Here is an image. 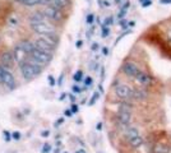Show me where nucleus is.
<instances>
[{"instance_id": "nucleus-1", "label": "nucleus", "mask_w": 171, "mask_h": 153, "mask_svg": "<svg viewBox=\"0 0 171 153\" xmlns=\"http://www.w3.org/2000/svg\"><path fill=\"white\" fill-rule=\"evenodd\" d=\"M19 69L23 78L31 80V79H35L36 76H38L42 73L44 66H41L36 60H33L31 56H28L19 64Z\"/></svg>"}, {"instance_id": "nucleus-2", "label": "nucleus", "mask_w": 171, "mask_h": 153, "mask_svg": "<svg viewBox=\"0 0 171 153\" xmlns=\"http://www.w3.org/2000/svg\"><path fill=\"white\" fill-rule=\"evenodd\" d=\"M0 84L8 87L9 89L17 88V80H15L14 74L10 72V69L4 68L2 65H0Z\"/></svg>"}, {"instance_id": "nucleus-3", "label": "nucleus", "mask_w": 171, "mask_h": 153, "mask_svg": "<svg viewBox=\"0 0 171 153\" xmlns=\"http://www.w3.org/2000/svg\"><path fill=\"white\" fill-rule=\"evenodd\" d=\"M30 56L33 59V60H36L41 66H47L50 64V61L53 60V54H49V53H45V51L42 50H38V49H33V51L30 54Z\"/></svg>"}, {"instance_id": "nucleus-4", "label": "nucleus", "mask_w": 171, "mask_h": 153, "mask_svg": "<svg viewBox=\"0 0 171 153\" xmlns=\"http://www.w3.org/2000/svg\"><path fill=\"white\" fill-rule=\"evenodd\" d=\"M32 31L36 32L37 35L40 36H45V35H49V36H54L56 35V31H55V26H53L49 22H45V23H41V24H37V26H32Z\"/></svg>"}, {"instance_id": "nucleus-5", "label": "nucleus", "mask_w": 171, "mask_h": 153, "mask_svg": "<svg viewBox=\"0 0 171 153\" xmlns=\"http://www.w3.org/2000/svg\"><path fill=\"white\" fill-rule=\"evenodd\" d=\"M41 12L46 15L47 21H50V22L58 23V22H62L64 19L63 12L59 10V9H55V8H53V6H44V9H42Z\"/></svg>"}, {"instance_id": "nucleus-6", "label": "nucleus", "mask_w": 171, "mask_h": 153, "mask_svg": "<svg viewBox=\"0 0 171 153\" xmlns=\"http://www.w3.org/2000/svg\"><path fill=\"white\" fill-rule=\"evenodd\" d=\"M115 95L123 100V101H128L133 98V88L129 87L128 84H116L115 86Z\"/></svg>"}, {"instance_id": "nucleus-7", "label": "nucleus", "mask_w": 171, "mask_h": 153, "mask_svg": "<svg viewBox=\"0 0 171 153\" xmlns=\"http://www.w3.org/2000/svg\"><path fill=\"white\" fill-rule=\"evenodd\" d=\"M35 47L36 49H38V50H42V51H45V53H49V54H53L54 53V50H55V47L54 46H51L47 41H45L44 38H42L41 36L40 37H37L35 41Z\"/></svg>"}, {"instance_id": "nucleus-8", "label": "nucleus", "mask_w": 171, "mask_h": 153, "mask_svg": "<svg viewBox=\"0 0 171 153\" xmlns=\"http://www.w3.org/2000/svg\"><path fill=\"white\" fill-rule=\"evenodd\" d=\"M121 69H123V72L128 75V76H134L138 74V72H139V68H138V65H137L135 63H133V61H126V63H124L123 64V66H121Z\"/></svg>"}, {"instance_id": "nucleus-9", "label": "nucleus", "mask_w": 171, "mask_h": 153, "mask_svg": "<svg viewBox=\"0 0 171 153\" xmlns=\"http://www.w3.org/2000/svg\"><path fill=\"white\" fill-rule=\"evenodd\" d=\"M28 22H30V26L32 27V26H37V24L47 22V18L42 12H35L28 17Z\"/></svg>"}, {"instance_id": "nucleus-10", "label": "nucleus", "mask_w": 171, "mask_h": 153, "mask_svg": "<svg viewBox=\"0 0 171 153\" xmlns=\"http://www.w3.org/2000/svg\"><path fill=\"white\" fill-rule=\"evenodd\" d=\"M14 61H15V59H14L12 53H3L0 55V65L4 66V68L12 69L13 65H14Z\"/></svg>"}, {"instance_id": "nucleus-11", "label": "nucleus", "mask_w": 171, "mask_h": 153, "mask_svg": "<svg viewBox=\"0 0 171 153\" xmlns=\"http://www.w3.org/2000/svg\"><path fill=\"white\" fill-rule=\"evenodd\" d=\"M134 79L138 82L141 86H149V84L152 83V76L151 75H148L147 73H144V72H142V70H139L138 72V74H137L135 76H134Z\"/></svg>"}, {"instance_id": "nucleus-12", "label": "nucleus", "mask_w": 171, "mask_h": 153, "mask_svg": "<svg viewBox=\"0 0 171 153\" xmlns=\"http://www.w3.org/2000/svg\"><path fill=\"white\" fill-rule=\"evenodd\" d=\"M133 98L137 101H144L148 98V92L142 87L133 88Z\"/></svg>"}, {"instance_id": "nucleus-13", "label": "nucleus", "mask_w": 171, "mask_h": 153, "mask_svg": "<svg viewBox=\"0 0 171 153\" xmlns=\"http://www.w3.org/2000/svg\"><path fill=\"white\" fill-rule=\"evenodd\" d=\"M117 120L121 125L128 126L132 123V114L130 112H125V111H119L117 112Z\"/></svg>"}, {"instance_id": "nucleus-14", "label": "nucleus", "mask_w": 171, "mask_h": 153, "mask_svg": "<svg viewBox=\"0 0 171 153\" xmlns=\"http://www.w3.org/2000/svg\"><path fill=\"white\" fill-rule=\"evenodd\" d=\"M18 46L22 49V51H24L26 54H31L33 49H35V42L33 41H30V40H22Z\"/></svg>"}, {"instance_id": "nucleus-15", "label": "nucleus", "mask_w": 171, "mask_h": 153, "mask_svg": "<svg viewBox=\"0 0 171 153\" xmlns=\"http://www.w3.org/2000/svg\"><path fill=\"white\" fill-rule=\"evenodd\" d=\"M171 148L165 143H156L153 146V153H170Z\"/></svg>"}, {"instance_id": "nucleus-16", "label": "nucleus", "mask_w": 171, "mask_h": 153, "mask_svg": "<svg viewBox=\"0 0 171 153\" xmlns=\"http://www.w3.org/2000/svg\"><path fill=\"white\" fill-rule=\"evenodd\" d=\"M13 56H14V59H15V61H18L19 64L24 60V55H26V53H24V51H22V49L18 46V45H17L15 47H14V50H13Z\"/></svg>"}, {"instance_id": "nucleus-17", "label": "nucleus", "mask_w": 171, "mask_h": 153, "mask_svg": "<svg viewBox=\"0 0 171 153\" xmlns=\"http://www.w3.org/2000/svg\"><path fill=\"white\" fill-rule=\"evenodd\" d=\"M124 134H125V138H126L128 140H129V139H132V138L138 137V135H139L138 130H137L135 128H133V126L126 128V129H125V131H124Z\"/></svg>"}, {"instance_id": "nucleus-18", "label": "nucleus", "mask_w": 171, "mask_h": 153, "mask_svg": "<svg viewBox=\"0 0 171 153\" xmlns=\"http://www.w3.org/2000/svg\"><path fill=\"white\" fill-rule=\"evenodd\" d=\"M128 142H129L130 147H133V148H138V147H141L142 144H143V138L141 137V135H138V137L132 138V139H129Z\"/></svg>"}, {"instance_id": "nucleus-19", "label": "nucleus", "mask_w": 171, "mask_h": 153, "mask_svg": "<svg viewBox=\"0 0 171 153\" xmlns=\"http://www.w3.org/2000/svg\"><path fill=\"white\" fill-rule=\"evenodd\" d=\"M119 111H125V112H130L133 111V106L130 104H128V102H121L120 105H119Z\"/></svg>"}, {"instance_id": "nucleus-20", "label": "nucleus", "mask_w": 171, "mask_h": 153, "mask_svg": "<svg viewBox=\"0 0 171 153\" xmlns=\"http://www.w3.org/2000/svg\"><path fill=\"white\" fill-rule=\"evenodd\" d=\"M40 3H41V0H24L22 4L26 5V6H28V8H31V6L40 5Z\"/></svg>"}, {"instance_id": "nucleus-21", "label": "nucleus", "mask_w": 171, "mask_h": 153, "mask_svg": "<svg viewBox=\"0 0 171 153\" xmlns=\"http://www.w3.org/2000/svg\"><path fill=\"white\" fill-rule=\"evenodd\" d=\"M9 22H10V26H18V23H19L18 15H12L9 18Z\"/></svg>"}, {"instance_id": "nucleus-22", "label": "nucleus", "mask_w": 171, "mask_h": 153, "mask_svg": "<svg viewBox=\"0 0 171 153\" xmlns=\"http://www.w3.org/2000/svg\"><path fill=\"white\" fill-rule=\"evenodd\" d=\"M82 78H83V73H82L81 70H78V72L74 74V80H75V82H81Z\"/></svg>"}, {"instance_id": "nucleus-23", "label": "nucleus", "mask_w": 171, "mask_h": 153, "mask_svg": "<svg viewBox=\"0 0 171 153\" xmlns=\"http://www.w3.org/2000/svg\"><path fill=\"white\" fill-rule=\"evenodd\" d=\"M3 137H4L5 142H9V140H12V133H9L8 130H4L3 131Z\"/></svg>"}, {"instance_id": "nucleus-24", "label": "nucleus", "mask_w": 171, "mask_h": 153, "mask_svg": "<svg viewBox=\"0 0 171 153\" xmlns=\"http://www.w3.org/2000/svg\"><path fill=\"white\" fill-rule=\"evenodd\" d=\"M21 138H22V135H21L19 131H17V130H15V131L12 133V140H19Z\"/></svg>"}, {"instance_id": "nucleus-25", "label": "nucleus", "mask_w": 171, "mask_h": 153, "mask_svg": "<svg viewBox=\"0 0 171 153\" xmlns=\"http://www.w3.org/2000/svg\"><path fill=\"white\" fill-rule=\"evenodd\" d=\"M50 151H51V146H50L49 143H45L44 146H42V149H41V152H42V153H49Z\"/></svg>"}, {"instance_id": "nucleus-26", "label": "nucleus", "mask_w": 171, "mask_h": 153, "mask_svg": "<svg viewBox=\"0 0 171 153\" xmlns=\"http://www.w3.org/2000/svg\"><path fill=\"white\" fill-rule=\"evenodd\" d=\"M98 97H100V93H98V92H95V93H93V97H92V100H91V102H89V105H93V104H95V101H96Z\"/></svg>"}, {"instance_id": "nucleus-27", "label": "nucleus", "mask_w": 171, "mask_h": 153, "mask_svg": "<svg viewBox=\"0 0 171 153\" xmlns=\"http://www.w3.org/2000/svg\"><path fill=\"white\" fill-rule=\"evenodd\" d=\"M109 33H110L109 28H107V27H104V26H102V37H107Z\"/></svg>"}, {"instance_id": "nucleus-28", "label": "nucleus", "mask_w": 171, "mask_h": 153, "mask_svg": "<svg viewBox=\"0 0 171 153\" xmlns=\"http://www.w3.org/2000/svg\"><path fill=\"white\" fill-rule=\"evenodd\" d=\"M91 84H92V78H91V76H87V78L84 79V86L86 87H89Z\"/></svg>"}, {"instance_id": "nucleus-29", "label": "nucleus", "mask_w": 171, "mask_h": 153, "mask_svg": "<svg viewBox=\"0 0 171 153\" xmlns=\"http://www.w3.org/2000/svg\"><path fill=\"white\" fill-rule=\"evenodd\" d=\"M49 82H50V86H51V87L55 86V78H54L53 75H49Z\"/></svg>"}, {"instance_id": "nucleus-30", "label": "nucleus", "mask_w": 171, "mask_h": 153, "mask_svg": "<svg viewBox=\"0 0 171 153\" xmlns=\"http://www.w3.org/2000/svg\"><path fill=\"white\" fill-rule=\"evenodd\" d=\"M92 22H93V14H88V17H87V23L88 24H92Z\"/></svg>"}, {"instance_id": "nucleus-31", "label": "nucleus", "mask_w": 171, "mask_h": 153, "mask_svg": "<svg viewBox=\"0 0 171 153\" xmlns=\"http://www.w3.org/2000/svg\"><path fill=\"white\" fill-rule=\"evenodd\" d=\"M81 91H82V89L79 88V86H73V92H74V93H79Z\"/></svg>"}, {"instance_id": "nucleus-32", "label": "nucleus", "mask_w": 171, "mask_h": 153, "mask_svg": "<svg viewBox=\"0 0 171 153\" xmlns=\"http://www.w3.org/2000/svg\"><path fill=\"white\" fill-rule=\"evenodd\" d=\"M78 105H72V112H78Z\"/></svg>"}, {"instance_id": "nucleus-33", "label": "nucleus", "mask_w": 171, "mask_h": 153, "mask_svg": "<svg viewBox=\"0 0 171 153\" xmlns=\"http://www.w3.org/2000/svg\"><path fill=\"white\" fill-rule=\"evenodd\" d=\"M125 12H126L125 9H121V12H120V13H119V15H117V17H119V18H124V14H125Z\"/></svg>"}, {"instance_id": "nucleus-34", "label": "nucleus", "mask_w": 171, "mask_h": 153, "mask_svg": "<svg viewBox=\"0 0 171 153\" xmlns=\"http://www.w3.org/2000/svg\"><path fill=\"white\" fill-rule=\"evenodd\" d=\"M142 4H143L144 8H147V6H149L152 3H151V0H147V2H144V3H142Z\"/></svg>"}, {"instance_id": "nucleus-35", "label": "nucleus", "mask_w": 171, "mask_h": 153, "mask_svg": "<svg viewBox=\"0 0 171 153\" xmlns=\"http://www.w3.org/2000/svg\"><path fill=\"white\" fill-rule=\"evenodd\" d=\"M161 4H171V0H160Z\"/></svg>"}, {"instance_id": "nucleus-36", "label": "nucleus", "mask_w": 171, "mask_h": 153, "mask_svg": "<svg viewBox=\"0 0 171 153\" xmlns=\"http://www.w3.org/2000/svg\"><path fill=\"white\" fill-rule=\"evenodd\" d=\"M167 38H169V41H171V28L167 29Z\"/></svg>"}, {"instance_id": "nucleus-37", "label": "nucleus", "mask_w": 171, "mask_h": 153, "mask_svg": "<svg viewBox=\"0 0 171 153\" xmlns=\"http://www.w3.org/2000/svg\"><path fill=\"white\" fill-rule=\"evenodd\" d=\"M64 115H66V116H72V111H69V110H66V111H64Z\"/></svg>"}, {"instance_id": "nucleus-38", "label": "nucleus", "mask_w": 171, "mask_h": 153, "mask_svg": "<svg viewBox=\"0 0 171 153\" xmlns=\"http://www.w3.org/2000/svg\"><path fill=\"white\" fill-rule=\"evenodd\" d=\"M97 49H98V44H93V45H92V50H93V51L97 50Z\"/></svg>"}, {"instance_id": "nucleus-39", "label": "nucleus", "mask_w": 171, "mask_h": 153, "mask_svg": "<svg viewBox=\"0 0 171 153\" xmlns=\"http://www.w3.org/2000/svg\"><path fill=\"white\" fill-rule=\"evenodd\" d=\"M102 53H104V55H107V53H109V50H107L106 47H104V49H102Z\"/></svg>"}, {"instance_id": "nucleus-40", "label": "nucleus", "mask_w": 171, "mask_h": 153, "mask_svg": "<svg viewBox=\"0 0 171 153\" xmlns=\"http://www.w3.org/2000/svg\"><path fill=\"white\" fill-rule=\"evenodd\" d=\"M121 27H123V28L126 27V22H125V21H121Z\"/></svg>"}, {"instance_id": "nucleus-41", "label": "nucleus", "mask_w": 171, "mask_h": 153, "mask_svg": "<svg viewBox=\"0 0 171 153\" xmlns=\"http://www.w3.org/2000/svg\"><path fill=\"white\" fill-rule=\"evenodd\" d=\"M134 22H129V23H128V26H129V27H134Z\"/></svg>"}, {"instance_id": "nucleus-42", "label": "nucleus", "mask_w": 171, "mask_h": 153, "mask_svg": "<svg viewBox=\"0 0 171 153\" xmlns=\"http://www.w3.org/2000/svg\"><path fill=\"white\" fill-rule=\"evenodd\" d=\"M82 46V41H78L77 42V47H81Z\"/></svg>"}, {"instance_id": "nucleus-43", "label": "nucleus", "mask_w": 171, "mask_h": 153, "mask_svg": "<svg viewBox=\"0 0 171 153\" xmlns=\"http://www.w3.org/2000/svg\"><path fill=\"white\" fill-rule=\"evenodd\" d=\"M101 126H102V124L98 123V124H97V129H98V130H101Z\"/></svg>"}, {"instance_id": "nucleus-44", "label": "nucleus", "mask_w": 171, "mask_h": 153, "mask_svg": "<svg viewBox=\"0 0 171 153\" xmlns=\"http://www.w3.org/2000/svg\"><path fill=\"white\" fill-rule=\"evenodd\" d=\"M14 2H17V3H21V4H22V3L24 2V0H14Z\"/></svg>"}, {"instance_id": "nucleus-45", "label": "nucleus", "mask_w": 171, "mask_h": 153, "mask_svg": "<svg viewBox=\"0 0 171 153\" xmlns=\"http://www.w3.org/2000/svg\"><path fill=\"white\" fill-rule=\"evenodd\" d=\"M115 2H116V3L119 4V3H120V2H121V0H115Z\"/></svg>"}, {"instance_id": "nucleus-46", "label": "nucleus", "mask_w": 171, "mask_h": 153, "mask_svg": "<svg viewBox=\"0 0 171 153\" xmlns=\"http://www.w3.org/2000/svg\"><path fill=\"white\" fill-rule=\"evenodd\" d=\"M139 2H141V3H144V2H147V0H139Z\"/></svg>"}, {"instance_id": "nucleus-47", "label": "nucleus", "mask_w": 171, "mask_h": 153, "mask_svg": "<svg viewBox=\"0 0 171 153\" xmlns=\"http://www.w3.org/2000/svg\"><path fill=\"white\" fill-rule=\"evenodd\" d=\"M77 153H79V152H77Z\"/></svg>"}]
</instances>
